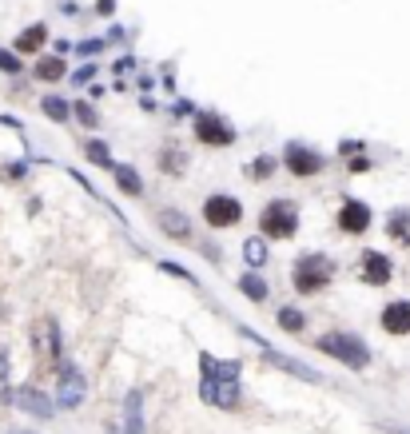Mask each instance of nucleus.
<instances>
[{"label": "nucleus", "instance_id": "f257e3e1", "mask_svg": "<svg viewBox=\"0 0 410 434\" xmlns=\"http://www.w3.org/2000/svg\"><path fill=\"white\" fill-rule=\"evenodd\" d=\"M315 347H319L323 354H330V359H339L342 367H350V371H362V367L370 363V347L362 343V339H355V335L330 331V335H323Z\"/></svg>", "mask_w": 410, "mask_h": 434}, {"label": "nucleus", "instance_id": "f03ea898", "mask_svg": "<svg viewBox=\"0 0 410 434\" xmlns=\"http://www.w3.org/2000/svg\"><path fill=\"white\" fill-rule=\"evenodd\" d=\"M263 235L267 239H291V235L299 232V207L291 200H271L263 207Z\"/></svg>", "mask_w": 410, "mask_h": 434}, {"label": "nucleus", "instance_id": "7ed1b4c3", "mask_svg": "<svg viewBox=\"0 0 410 434\" xmlns=\"http://www.w3.org/2000/svg\"><path fill=\"white\" fill-rule=\"evenodd\" d=\"M330 275H335V267H330L327 255H303L295 263V291H303V295L323 291V283H330Z\"/></svg>", "mask_w": 410, "mask_h": 434}, {"label": "nucleus", "instance_id": "20e7f679", "mask_svg": "<svg viewBox=\"0 0 410 434\" xmlns=\"http://www.w3.org/2000/svg\"><path fill=\"white\" fill-rule=\"evenodd\" d=\"M203 219H207V227H235L243 219V203L231 200V195H207Z\"/></svg>", "mask_w": 410, "mask_h": 434}, {"label": "nucleus", "instance_id": "39448f33", "mask_svg": "<svg viewBox=\"0 0 410 434\" xmlns=\"http://www.w3.org/2000/svg\"><path fill=\"white\" fill-rule=\"evenodd\" d=\"M247 339H255L259 343V351H263V359H271V363L279 367V371H287V374H295V379H303V383H323V374L315 371V367H307V363H299V359H287V354H279L271 343H263L259 335H251L247 331Z\"/></svg>", "mask_w": 410, "mask_h": 434}, {"label": "nucleus", "instance_id": "423d86ee", "mask_svg": "<svg viewBox=\"0 0 410 434\" xmlns=\"http://www.w3.org/2000/svg\"><path fill=\"white\" fill-rule=\"evenodd\" d=\"M200 394H203V403H215V406H223V411H231V406L239 403V386H235V379H211V374H203Z\"/></svg>", "mask_w": 410, "mask_h": 434}, {"label": "nucleus", "instance_id": "0eeeda50", "mask_svg": "<svg viewBox=\"0 0 410 434\" xmlns=\"http://www.w3.org/2000/svg\"><path fill=\"white\" fill-rule=\"evenodd\" d=\"M390 275H394V267H390V255H382V251H362V259H359V279L367 283V287H382V283H390Z\"/></svg>", "mask_w": 410, "mask_h": 434}, {"label": "nucleus", "instance_id": "6e6552de", "mask_svg": "<svg viewBox=\"0 0 410 434\" xmlns=\"http://www.w3.org/2000/svg\"><path fill=\"white\" fill-rule=\"evenodd\" d=\"M84 394H88V383H84V374L76 371V367H64V374H60V394H56L60 411H76V406L84 403Z\"/></svg>", "mask_w": 410, "mask_h": 434}, {"label": "nucleus", "instance_id": "1a4fd4ad", "mask_svg": "<svg viewBox=\"0 0 410 434\" xmlns=\"http://www.w3.org/2000/svg\"><path fill=\"white\" fill-rule=\"evenodd\" d=\"M195 136H200V143H211V148H227V143H235V131H231V124L215 120V116H195Z\"/></svg>", "mask_w": 410, "mask_h": 434}, {"label": "nucleus", "instance_id": "9d476101", "mask_svg": "<svg viewBox=\"0 0 410 434\" xmlns=\"http://www.w3.org/2000/svg\"><path fill=\"white\" fill-rule=\"evenodd\" d=\"M295 175H319L323 172V156L303 148V143H287V160H283Z\"/></svg>", "mask_w": 410, "mask_h": 434}, {"label": "nucleus", "instance_id": "9b49d317", "mask_svg": "<svg viewBox=\"0 0 410 434\" xmlns=\"http://www.w3.org/2000/svg\"><path fill=\"white\" fill-rule=\"evenodd\" d=\"M16 406H21L24 414H36V418H52V398L41 391V386H21L16 391Z\"/></svg>", "mask_w": 410, "mask_h": 434}, {"label": "nucleus", "instance_id": "f8f14e48", "mask_svg": "<svg viewBox=\"0 0 410 434\" xmlns=\"http://www.w3.org/2000/svg\"><path fill=\"white\" fill-rule=\"evenodd\" d=\"M382 331L387 335H410V299H394L382 307Z\"/></svg>", "mask_w": 410, "mask_h": 434}, {"label": "nucleus", "instance_id": "ddd939ff", "mask_svg": "<svg viewBox=\"0 0 410 434\" xmlns=\"http://www.w3.org/2000/svg\"><path fill=\"white\" fill-rule=\"evenodd\" d=\"M339 227H342V232H350V235L367 232V227H370V207H367V203H359V200H347V203H342V212H339Z\"/></svg>", "mask_w": 410, "mask_h": 434}, {"label": "nucleus", "instance_id": "4468645a", "mask_svg": "<svg viewBox=\"0 0 410 434\" xmlns=\"http://www.w3.org/2000/svg\"><path fill=\"white\" fill-rule=\"evenodd\" d=\"M124 434H144V394L128 391L124 398Z\"/></svg>", "mask_w": 410, "mask_h": 434}, {"label": "nucleus", "instance_id": "2eb2a0df", "mask_svg": "<svg viewBox=\"0 0 410 434\" xmlns=\"http://www.w3.org/2000/svg\"><path fill=\"white\" fill-rule=\"evenodd\" d=\"M160 232L171 235V239H188V235H191V223H188V215H183V212L163 207V212H160Z\"/></svg>", "mask_w": 410, "mask_h": 434}, {"label": "nucleus", "instance_id": "dca6fc26", "mask_svg": "<svg viewBox=\"0 0 410 434\" xmlns=\"http://www.w3.org/2000/svg\"><path fill=\"white\" fill-rule=\"evenodd\" d=\"M44 40H48V28H44V24H32V28H24L21 36H16V52H41Z\"/></svg>", "mask_w": 410, "mask_h": 434}, {"label": "nucleus", "instance_id": "f3484780", "mask_svg": "<svg viewBox=\"0 0 410 434\" xmlns=\"http://www.w3.org/2000/svg\"><path fill=\"white\" fill-rule=\"evenodd\" d=\"M116 183H120L124 195H140V192H144L140 172H136V168H128V163H120V168H116Z\"/></svg>", "mask_w": 410, "mask_h": 434}, {"label": "nucleus", "instance_id": "a211bd4d", "mask_svg": "<svg viewBox=\"0 0 410 434\" xmlns=\"http://www.w3.org/2000/svg\"><path fill=\"white\" fill-rule=\"evenodd\" d=\"M64 72H68V64H64L60 56H44V60L36 64V76H41V80H48V84L64 80Z\"/></svg>", "mask_w": 410, "mask_h": 434}, {"label": "nucleus", "instance_id": "6ab92c4d", "mask_svg": "<svg viewBox=\"0 0 410 434\" xmlns=\"http://www.w3.org/2000/svg\"><path fill=\"white\" fill-rule=\"evenodd\" d=\"M239 291L247 295L251 303H263V299H267V283H263L259 275H243V279H239Z\"/></svg>", "mask_w": 410, "mask_h": 434}, {"label": "nucleus", "instance_id": "aec40b11", "mask_svg": "<svg viewBox=\"0 0 410 434\" xmlns=\"http://www.w3.org/2000/svg\"><path fill=\"white\" fill-rule=\"evenodd\" d=\"M84 156H88L92 163H100V168H120V163H112L108 143H100V140H88V143H84Z\"/></svg>", "mask_w": 410, "mask_h": 434}, {"label": "nucleus", "instance_id": "412c9836", "mask_svg": "<svg viewBox=\"0 0 410 434\" xmlns=\"http://www.w3.org/2000/svg\"><path fill=\"white\" fill-rule=\"evenodd\" d=\"M279 327H283L287 335H299L303 327H307V315L295 311V307H283V311H279Z\"/></svg>", "mask_w": 410, "mask_h": 434}, {"label": "nucleus", "instance_id": "4be33fe9", "mask_svg": "<svg viewBox=\"0 0 410 434\" xmlns=\"http://www.w3.org/2000/svg\"><path fill=\"white\" fill-rule=\"evenodd\" d=\"M44 112H48L56 124H68L72 120V104H64L60 96H44Z\"/></svg>", "mask_w": 410, "mask_h": 434}, {"label": "nucleus", "instance_id": "5701e85b", "mask_svg": "<svg viewBox=\"0 0 410 434\" xmlns=\"http://www.w3.org/2000/svg\"><path fill=\"white\" fill-rule=\"evenodd\" d=\"M243 255H247L251 267H259V263L267 259V243H263V239H247V243H243Z\"/></svg>", "mask_w": 410, "mask_h": 434}, {"label": "nucleus", "instance_id": "b1692460", "mask_svg": "<svg viewBox=\"0 0 410 434\" xmlns=\"http://www.w3.org/2000/svg\"><path fill=\"white\" fill-rule=\"evenodd\" d=\"M72 112H76V120H80L84 128H96V124H100V120H96V108H92L88 100H76V104H72Z\"/></svg>", "mask_w": 410, "mask_h": 434}, {"label": "nucleus", "instance_id": "393cba45", "mask_svg": "<svg viewBox=\"0 0 410 434\" xmlns=\"http://www.w3.org/2000/svg\"><path fill=\"white\" fill-rule=\"evenodd\" d=\"M0 72H21V60L12 52H0Z\"/></svg>", "mask_w": 410, "mask_h": 434}, {"label": "nucleus", "instance_id": "a878e982", "mask_svg": "<svg viewBox=\"0 0 410 434\" xmlns=\"http://www.w3.org/2000/svg\"><path fill=\"white\" fill-rule=\"evenodd\" d=\"M271 168H275V163H271V160H259V163H255V168H251V172H255V175H271Z\"/></svg>", "mask_w": 410, "mask_h": 434}, {"label": "nucleus", "instance_id": "bb28decb", "mask_svg": "<svg viewBox=\"0 0 410 434\" xmlns=\"http://www.w3.org/2000/svg\"><path fill=\"white\" fill-rule=\"evenodd\" d=\"M370 168V160H362V156H355V160H350V172H367Z\"/></svg>", "mask_w": 410, "mask_h": 434}, {"label": "nucleus", "instance_id": "cd10ccee", "mask_svg": "<svg viewBox=\"0 0 410 434\" xmlns=\"http://www.w3.org/2000/svg\"><path fill=\"white\" fill-rule=\"evenodd\" d=\"M0 379L9 383V354H0Z\"/></svg>", "mask_w": 410, "mask_h": 434}, {"label": "nucleus", "instance_id": "c85d7f7f", "mask_svg": "<svg viewBox=\"0 0 410 434\" xmlns=\"http://www.w3.org/2000/svg\"><path fill=\"white\" fill-rule=\"evenodd\" d=\"M9 434H32V430H9Z\"/></svg>", "mask_w": 410, "mask_h": 434}]
</instances>
